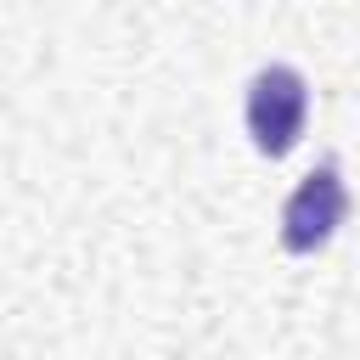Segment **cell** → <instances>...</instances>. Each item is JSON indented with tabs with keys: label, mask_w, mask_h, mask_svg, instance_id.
Listing matches in <instances>:
<instances>
[{
	"label": "cell",
	"mask_w": 360,
	"mask_h": 360,
	"mask_svg": "<svg viewBox=\"0 0 360 360\" xmlns=\"http://www.w3.org/2000/svg\"><path fill=\"white\" fill-rule=\"evenodd\" d=\"M304 112H309V84L298 68L276 62V68H259L253 84H248V135L264 158H287L304 135Z\"/></svg>",
	"instance_id": "obj_1"
},
{
	"label": "cell",
	"mask_w": 360,
	"mask_h": 360,
	"mask_svg": "<svg viewBox=\"0 0 360 360\" xmlns=\"http://www.w3.org/2000/svg\"><path fill=\"white\" fill-rule=\"evenodd\" d=\"M343 208H349V197H343L338 169H332V163L309 169V174L298 180V191L281 202V248H287V253H315V248L332 242V231L343 225Z\"/></svg>",
	"instance_id": "obj_2"
}]
</instances>
